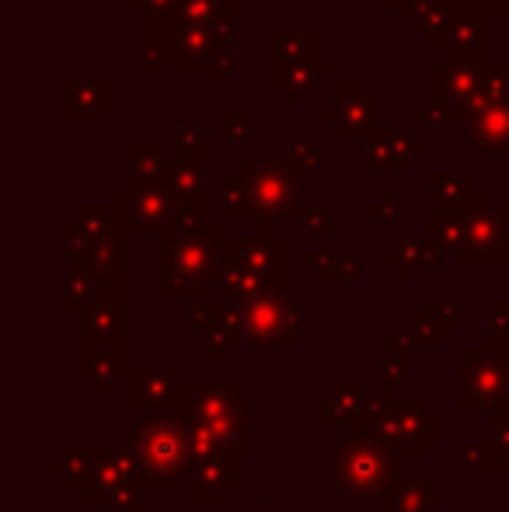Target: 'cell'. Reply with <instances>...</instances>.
Masks as SVG:
<instances>
[{
  "label": "cell",
  "instance_id": "6da1fadb",
  "mask_svg": "<svg viewBox=\"0 0 509 512\" xmlns=\"http://www.w3.org/2000/svg\"><path fill=\"white\" fill-rule=\"evenodd\" d=\"M157 241H161V248H157L161 300H203L206 286H213L217 251L224 241L220 220H210L199 230L168 227Z\"/></svg>",
  "mask_w": 509,
  "mask_h": 512
},
{
  "label": "cell",
  "instance_id": "7a4b0ae2",
  "mask_svg": "<svg viewBox=\"0 0 509 512\" xmlns=\"http://www.w3.org/2000/svg\"><path fill=\"white\" fill-rule=\"evenodd\" d=\"M238 171L252 192L255 234H269L276 220H300V171L290 157H238Z\"/></svg>",
  "mask_w": 509,
  "mask_h": 512
},
{
  "label": "cell",
  "instance_id": "3957f363",
  "mask_svg": "<svg viewBox=\"0 0 509 512\" xmlns=\"http://www.w3.org/2000/svg\"><path fill=\"white\" fill-rule=\"evenodd\" d=\"M384 98L367 88L363 77H335L332 105L318 108L314 122L332 133L335 143H370V136L384 126Z\"/></svg>",
  "mask_w": 509,
  "mask_h": 512
},
{
  "label": "cell",
  "instance_id": "277c9868",
  "mask_svg": "<svg viewBox=\"0 0 509 512\" xmlns=\"http://www.w3.org/2000/svg\"><path fill=\"white\" fill-rule=\"evenodd\" d=\"M189 457H192V436L178 418H150L133 436L136 474L154 488L171 485Z\"/></svg>",
  "mask_w": 509,
  "mask_h": 512
},
{
  "label": "cell",
  "instance_id": "5b68a950",
  "mask_svg": "<svg viewBox=\"0 0 509 512\" xmlns=\"http://www.w3.org/2000/svg\"><path fill=\"white\" fill-rule=\"evenodd\" d=\"M332 478L346 488L353 499H374L387 495L394 485V460L391 450L377 436H356L335 450Z\"/></svg>",
  "mask_w": 509,
  "mask_h": 512
},
{
  "label": "cell",
  "instance_id": "8992f818",
  "mask_svg": "<svg viewBox=\"0 0 509 512\" xmlns=\"http://www.w3.org/2000/svg\"><path fill=\"white\" fill-rule=\"evenodd\" d=\"M482 95V67L461 60H433L426 67V108L433 126L468 122L471 102Z\"/></svg>",
  "mask_w": 509,
  "mask_h": 512
},
{
  "label": "cell",
  "instance_id": "52a82bcc",
  "mask_svg": "<svg viewBox=\"0 0 509 512\" xmlns=\"http://www.w3.org/2000/svg\"><path fill=\"white\" fill-rule=\"evenodd\" d=\"M468 244L457 262L464 269H503L509 262V206L496 203L489 189L468 209Z\"/></svg>",
  "mask_w": 509,
  "mask_h": 512
},
{
  "label": "cell",
  "instance_id": "ba28073f",
  "mask_svg": "<svg viewBox=\"0 0 509 512\" xmlns=\"http://www.w3.org/2000/svg\"><path fill=\"white\" fill-rule=\"evenodd\" d=\"M112 209L126 220L129 237H161L175 216V196L164 182H150L129 171L123 189L112 192Z\"/></svg>",
  "mask_w": 509,
  "mask_h": 512
},
{
  "label": "cell",
  "instance_id": "9c48e42d",
  "mask_svg": "<svg viewBox=\"0 0 509 512\" xmlns=\"http://www.w3.org/2000/svg\"><path fill=\"white\" fill-rule=\"evenodd\" d=\"M123 335H126V304H123V283L105 286V293L95 300L81 317V338L88 345L91 366H109L112 352L123 356Z\"/></svg>",
  "mask_w": 509,
  "mask_h": 512
},
{
  "label": "cell",
  "instance_id": "30bf717a",
  "mask_svg": "<svg viewBox=\"0 0 509 512\" xmlns=\"http://www.w3.org/2000/svg\"><path fill=\"white\" fill-rule=\"evenodd\" d=\"M241 338L248 345H293L300 338L297 304L286 290H269L241 307Z\"/></svg>",
  "mask_w": 509,
  "mask_h": 512
},
{
  "label": "cell",
  "instance_id": "8fae6325",
  "mask_svg": "<svg viewBox=\"0 0 509 512\" xmlns=\"http://www.w3.org/2000/svg\"><path fill=\"white\" fill-rule=\"evenodd\" d=\"M492 49H496L492 18L475 11L471 4H464V0H457L454 25H450V32H447V42H443V60H461V63L485 67V63L496 60Z\"/></svg>",
  "mask_w": 509,
  "mask_h": 512
},
{
  "label": "cell",
  "instance_id": "7c38bea8",
  "mask_svg": "<svg viewBox=\"0 0 509 512\" xmlns=\"http://www.w3.org/2000/svg\"><path fill=\"white\" fill-rule=\"evenodd\" d=\"M464 408H489L509 394V356L503 352H464Z\"/></svg>",
  "mask_w": 509,
  "mask_h": 512
},
{
  "label": "cell",
  "instance_id": "4fadbf2b",
  "mask_svg": "<svg viewBox=\"0 0 509 512\" xmlns=\"http://www.w3.org/2000/svg\"><path fill=\"white\" fill-rule=\"evenodd\" d=\"M464 140L475 150L489 157H503L509 164V84L503 98H485L478 95L468 108V122H464Z\"/></svg>",
  "mask_w": 509,
  "mask_h": 512
},
{
  "label": "cell",
  "instance_id": "5bb4252c",
  "mask_svg": "<svg viewBox=\"0 0 509 512\" xmlns=\"http://www.w3.org/2000/svg\"><path fill=\"white\" fill-rule=\"evenodd\" d=\"M426 405L422 401H405V405H391L384 415L374 418V436L381 439L387 450L405 453V457H422L433 429L426 425Z\"/></svg>",
  "mask_w": 509,
  "mask_h": 512
},
{
  "label": "cell",
  "instance_id": "9a60e30c",
  "mask_svg": "<svg viewBox=\"0 0 509 512\" xmlns=\"http://www.w3.org/2000/svg\"><path fill=\"white\" fill-rule=\"evenodd\" d=\"M112 108L109 77H67L63 81V122L70 129H95L98 115Z\"/></svg>",
  "mask_w": 509,
  "mask_h": 512
},
{
  "label": "cell",
  "instance_id": "2e32d148",
  "mask_svg": "<svg viewBox=\"0 0 509 512\" xmlns=\"http://www.w3.org/2000/svg\"><path fill=\"white\" fill-rule=\"evenodd\" d=\"M321 63L314 28H272L269 32V74Z\"/></svg>",
  "mask_w": 509,
  "mask_h": 512
},
{
  "label": "cell",
  "instance_id": "e0dca14e",
  "mask_svg": "<svg viewBox=\"0 0 509 512\" xmlns=\"http://www.w3.org/2000/svg\"><path fill=\"white\" fill-rule=\"evenodd\" d=\"M321 77H332L335 81V67L328 60L311 63V67L276 70V74H269V91L283 98V105L290 108V112H297V108L304 105V98H311L314 91H318Z\"/></svg>",
  "mask_w": 509,
  "mask_h": 512
},
{
  "label": "cell",
  "instance_id": "ac0fdd59",
  "mask_svg": "<svg viewBox=\"0 0 509 512\" xmlns=\"http://www.w3.org/2000/svg\"><path fill=\"white\" fill-rule=\"evenodd\" d=\"M429 209H468L482 196V185L471 171H433L426 175Z\"/></svg>",
  "mask_w": 509,
  "mask_h": 512
},
{
  "label": "cell",
  "instance_id": "d6986e66",
  "mask_svg": "<svg viewBox=\"0 0 509 512\" xmlns=\"http://www.w3.org/2000/svg\"><path fill=\"white\" fill-rule=\"evenodd\" d=\"M440 262H443V255L429 244V237L422 241V237H412V234L398 237V244L381 255V265L398 276V283H412L415 272L429 269V265H440Z\"/></svg>",
  "mask_w": 509,
  "mask_h": 512
},
{
  "label": "cell",
  "instance_id": "ffe728a7",
  "mask_svg": "<svg viewBox=\"0 0 509 512\" xmlns=\"http://www.w3.org/2000/svg\"><path fill=\"white\" fill-rule=\"evenodd\" d=\"M429 244L440 255L461 258L464 244H468V213L464 209H429Z\"/></svg>",
  "mask_w": 509,
  "mask_h": 512
},
{
  "label": "cell",
  "instance_id": "44dd1931",
  "mask_svg": "<svg viewBox=\"0 0 509 512\" xmlns=\"http://www.w3.org/2000/svg\"><path fill=\"white\" fill-rule=\"evenodd\" d=\"M454 14H457V0H419L408 21H412L415 32L426 35L429 46L443 49L450 25H454Z\"/></svg>",
  "mask_w": 509,
  "mask_h": 512
},
{
  "label": "cell",
  "instance_id": "7402d4cb",
  "mask_svg": "<svg viewBox=\"0 0 509 512\" xmlns=\"http://www.w3.org/2000/svg\"><path fill=\"white\" fill-rule=\"evenodd\" d=\"M164 185H168L178 203L182 199H206V161H199V157H171Z\"/></svg>",
  "mask_w": 509,
  "mask_h": 512
},
{
  "label": "cell",
  "instance_id": "603a6c76",
  "mask_svg": "<svg viewBox=\"0 0 509 512\" xmlns=\"http://www.w3.org/2000/svg\"><path fill=\"white\" fill-rule=\"evenodd\" d=\"M220 220H252V192H248V182L238 171H224L220 175Z\"/></svg>",
  "mask_w": 509,
  "mask_h": 512
},
{
  "label": "cell",
  "instance_id": "cb8c5ba5",
  "mask_svg": "<svg viewBox=\"0 0 509 512\" xmlns=\"http://www.w3.org/2000/svg\"><path fill=\"white\" fill-rule=\"evenodd\" d=\"M126 157H129V171H133V175L150 178V182H164V175H168L171 157H164L157 140H129Z\"/></svg>",
  "mask_w": 509,
  "mask_h": 512
},
{
  "label": "cell",
  "instance_id": "d4e9b609",
  "mask_svg": "<svg viewBox=\"0 0 509 512\" xmlns=\"http://www.w3.org/2000/svg\"><path fill=\"white\" fill-rule=\"evenodd\" d=\"M129 394H133V405L136 401H171V394H175V373H171V366H140L133 373Z\"/></svg>",
  "mask_w": 509,
  "mask_h": 512
},
{
  "label": "cell",
  "instance_id": "484cf974",
  "mask_svg": "<svg viewBox=\"0 0 509 512\" xmlns=\"http://www.w3.org/2000/svg\"><path fill=\"white\" fill-rule=\"evenodd\" d=\"M429 502H436V495L426 485H419L415 478H401L391 485V492L384 495L387 512H426Z\"/></svg>",
  "mask_w": 509,
  "mask_h": 512
},
{
  "label": "cell",
  "instance_id": "4316f807",
  "mask_svg": "<svg viewBox=\"0 0 509 512\" xmlns=\"http://www.w3.org/2000/svg\"><path fill=\"white\" fill-rule=\"evenodd\" d=\"M370 140L384 143V147H391L398 157H405V161H422V157H429V143L422 140L419 133H412V129H401V126H381Z\"/></svg>",
  "mask_w": 509,
  "mask_h": 512
},
{
  "label": "cell",
  "instance_id": "83f0119b",
  "mask_svg": "<svg viewBox=\"0 0 509 512\" xmlns=\"http://www.w3.org/2000/svg\"><path fill=\"white\" fill-rule=\"evenodd\" d=\"M255 108H245V105H234V108H224L220 112V136L224 143H234V147H245V143L255 140Z\"/></svg>",
  "mask_w": 509,
  "mask_h": 512
},
{
  "label": "cell",
  "instance_id": "f1b7e54d",
  "mask_svg": "<svg viewBox=\"0 0 509 512\" xmlns=\"http://www.w3.org/2000/svg\"><path fill=\"white\" fill-rule=\"evenodd\" d=\"M415 164L405 161V157H398L391 147H384V143L370 140L367 143V157H363V171L367 175H412Z\"/></svg>",
  "mask_w": 509,
  "mask_h": 512
},
{
  "label": "cell",
  "instance_id": "f546056e",
  "mask_svg": "<svg viewBox=\"0 0 509 512\" xmlns=\"http://www.w3.org/2000/svg\"><path fill=\"white\" fill-rule=\"evenodd\" d=\"M171 157H199V161H206L210 157L206 126H178L171 133Z\"/></svg>",
  "mask_w": 509,
  "mask_h": 512
},
{
  "label": "cell",
  "instance_id": "4dcf8cb0",
  "mask_svg": "<svg viewBox=\"0 0 509 512\" xmlns=\"http://www.w3.org/2000/svg\"><path fill=\"white\" fill-rule=\"evenodd\" d=\"M297 223H300V230H304L307 237H328L335 230V209L328 203L311 206V209H304V213H300Z\"/></svg>",
  "mask_w": 509,
  "mask_h": 512
},
{
  "label": "cell",
  "instance_id": "1f68e13d",
  "mask_svg": "<svg viewBox=\"0 0 509 512\" xmlns=\"http://www.w3.org/2000/svg\"><path fill=\"white\" fill-rule=\"evenodd\" d=\"M286 157H290L300 175H318L321 161H318V143L314 140H293L290 147H286Z\"/></svg>",
  "mask_w": 509,
  "mask_h": 512
},
{
  "label": "cell",
  "instance_id": "d6a6232c",
  "mask_svg": "<svg viewBox=\"0 0 509 512\" xmlns=\"http://www.w3.org/2000/svg\"><path fill=\"white\" fill-rule=\"evenodd\" d=\"M238 74V49L227 46V49H217L206 63V74L203 81H227V77Z\"/></svg>",
  "mask_w": 509,
  "mask_h": 512
},
{
  "label": "cell",
  "instance_id": "836d02e7",
  "mask_svg": "<svg viewBox=\"0 0 509 512\" xmlns=\"http://www.w3.org/2000/svg\"><path fill=\"white\" fill-rule=\"evenodd\" d=\"M363 216H367V220H384V223L398 220V192H394V189H384L377 203H367V206H363Z\"/></svg>",
  "mask_w": 509,
  "mask_h": 512
},
{
  "label": "cell",
  "instance_id": "e575fe53",
  "mask_svg": "<svg viewBox=\"0 0 509 512\" xmlns=\"http://www.w3.org/2000/svg\"><path fill=\"white\" fill-rule=\"evenodd\" d=\"M178 0H126V11L133 14V18H150V14H168L175 11Z\"/></svg>",
  "mask_w": 509,
  "mask_h": 512
},
{
  "label": "cell",
  "instance_id": "d590c367",
  "mask_svg": "<svg viewBox=\"0 0 509 512\" xmlns=\"http://www.w3.org/2000/svg\"><path fill=\"white\" fill-rule=\"evenodd\" d=\"M429 314H433L447 331H457V324H461V321H457V304H454V300H450V304H443V300H433V304H429Z\"/></svg>",
  "mask_w": 509,
  "mask_h": 512
},
{
  "label": "cell",
  "instance_id": "8d00e7d4",
  "mask_svg": "<svg viewBox=\"0 0 509 512\" xmlns=\"http://www.w3.org/2000/svg\"><path fill=\"white\" fill-rule=\"evenodd\" d=\"M356 279H363V258L339 255V283H356Z\"/></svg>",
  "mask_w": 509,
  "mask_h": 512
},
{
  "label": "cell",
  "instance_id": "74e56055",
  "mask_svg": "<svg viewBox=\"0 0 509 512\" xmlns=\"http://www.w3.org/2000/svg\"><path fill=\"white\" fill-rule=\"evenodd\" d=\"M374 4L381 7L384 18H412V11H415L419 0H374Z\"/></svg>",
  "mask_w": 509,
  "mask_h": 512
},
{
  "label": "cell",
  "instance_id": "f35d334b",
  "mask_svg": "<svg viewBox=\"0 0 509 512\" xmlns=\"http://www.w3.org/2000/svg\"><path fill=\"white\" fill-rule=\"evenodd\" d=\"M464 4H471L475 11L489 14L492 21H496V18H506V11H509V0H464Z\"/></svg>",
  "mask_w": 509,
  "mask_h": 512
},
{
  "label": "cell",
  "instance_id": "ab89813d",
  "mask_svg": "<svg viewBox=\"0 0 509 512\" xmlns=\"http://www.w3.org/2000/svg\"><path fill=\"white\" fill-rule=\"evenodd\" d=\"M496 429H499V464L509 467V422L496 415Z\"/></svg>",
  "mask_w": 509,
  "mask_h": 512
},
{
  "label": "cell",
  "instance_id": "60d3db41",
  "mask_svg": "<svg viewBox=\"0 0 509 512\" xmlns=\"http://www.w3.org/2000/svg\"><path fill=\"white\" fill-rule=\"evenodd\" d=\"M506 203H509V164H506Z\"/></svg>",
  "mask_w": 509,
  "mask_h": 512
},
{
  "label": "cell",
  "instance_id": "b9f144b4",
  "mask_svg": "<svg viewBox=\"0 0 509 512\" xmlns=\"http://www.w3.org/2000/svg\"><path fill=\"white\" fill-rule=\"evenodd\" d=\"M258 512H276V509H258Z\"/></svg>",
  "mask_w": 509,
  "mask_h": 512
}]
</instances>
